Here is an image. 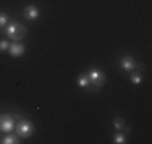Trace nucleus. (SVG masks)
<instances>
[{
	"label": "nucleus",
	"mask_w": 152,
	"mask_h": 144,
	"mask_svg": "<svg viewBox=\"0 0 152 144\" xmlns=\"http://www.w3.org/2000/svg\"><path fill=\"white\" fill-rule=\"evenodd\" d=\"M27 34V27L23 26L22 23L18 22H12L7 26L6 29V35L12 40H19Z\"/></svg>",
	"instance_id": "f257e3e1"
},
{
	"label": "nucleus",
	"mask_w": 152,
	"mask_h": 144,
	"mask_svg": "<svg viewBox=\"0 0 152 144\" xmlns=\"http://www.w3.org/2000/svg\"><path fill=\"white\" fill-rule=\"evenodd\" d=\"M15 132H16V135L19 136V137L28 139L34 135L35 129H34V125H32L31 121L23 118V120H20L19 123L15 125Z\"/></svg>",
	"instance_id": "f03ea898"
},
{
	"label": "nucleus",
	"mask_w": 152,
	"mask_h": 144,
	"mask_svg": "<svg viewBox=\"0 0 152 144\" xmlns=\"http://www.w3.org/2000/svg\"><path fill=\"white\" fill-rule=\"evenodd\" d=\"M86 75L89 78L90 85L98 88V89L105 84V81H106V77H105V74H104V72H101V70H98V69H92Z\"/></svg>",
	"instance_id": "7ed1b4c3"
},
{
	"label": "nucleus",
	"mask_w": 152,
	"mask_h": 144,
	"mask_svg": "<svg viewBox=\"0 0 152 144\" xmlns=\"http://www.w3.org/2000/svg\"><path fill=\"white\" fill-rule=\"evenodd\" d=\"M15 129V120L10 115H1L0 116V131L1 132L10 133Z\"/></svg>",
	"instance_id": "20e7f679"
},
{
	"label": "nucleus",
	"mask_w": 152,
	"mask_h": 144,
	"mask_svg": "<svg viewBox=\"0 0 152 144\" xmlns=\"http://www.w3.org/2000/svg\"><path fill=\"white\" fill-rule=\"evenodd\" d=\"M136 66H137L136 61L133 59L132 57H129V55H126V57H123L120 59V67L123 70H125V72H132V70L136 69Z\"/></svg>",
	"instance_id": "39448f33"
},
{
	"label": "nucleus",
	"mask_w": 152,
	"mask_h": 144,
	"mask_svg": "<svg viewBox=\"0 0 152 144\" xmlns=\"http://www.w3.org/2000/svg\"><path fill=\"white\" fill-rule=\"evenodd\" d=\"M8 50H10L11 57H14V58H19L26 53V47H24L23 45H20V43H10Z\"/></svg>",
	"instance_id": "423d86ee"
},
{
	"label": "nucleus",
	"mask_w": 152,
	"mask_h": 144,
	"mask_svg": "<svg viewBox=\"0 0 152 144\" xmlns=\"http://www.w3.org/2000/svg\"><path fill=\"white\" fill-rule=\"evenodd\" d=\"M23 16L26 18L27 20H35L39 16V10L35 6H27L26 8L23 10Z\"/></svg>",
	"instance_id": "0eeeda50"
},
{
	"label": "nucleus",
	"mask_w": 152,
	"mask_h": 144,
	"mask_svg": "<svg viewBox=\"0 0 152 144\" xmlns=\"http://www.w3.org/2000/svg\"><path fill=\"white\" fill-rule=\"evenodd\" d=\"M3 144H19L20 140H19V136L18 135H12V133H8L6 137L1 140Z\"/></svg>",
	"instance_id": "6e6552de"
},
{
	"label": "nucleus",
	"mask_w": 152,
	"mask_h": 144,
	"mask_svg": "<svg viewBox=\"0 0 152 144\" xmlns=\"http://www.w3.org/2000/svg\"><path fill=\"white\" fill-rule=\"evenodd\" d=\"M77 85L80 88H88V86H89L90 82H89L88 75H86V74H81L80 77H78V80H77Z\"/></svg>",
	"instance_id": "1a4fd4ad"
},
{
	"label": "nucleus",
	"mask_w": 152,
	"mask_h": 144,
	"mask_svg": "<svg viewBox=\"0 0 152 144\" xmlns=\"http://www.w3.org/2000/svg\"><path fill=\"white\" fill-rule=\"evenodd\" d=\"M113 141H115L116 144H124L126 141V137H125V135H124L123 132L118 131V132L115 135V137H113Z\"/></svg>",
	"instance_id": "9d476101"
},
{
	"label": "nucleus",
	"mask_w": 152,
	"mask_h": 144,
	"mask_svg": "<svg viewBox=\"0 0 152 144\" xmlns=\"http://www.w3.org/2000/svg\"><path fill=\"white\" fill-rule=\"evenodd\" d=\"M113 125H115L116 129L121 131L124 127H125V121H124L123 117H116L115 120H113Z\"/></svg>",
	"instance_id": "9b49d317"
},
{
	"label": "nucleus",
	"mask_w": 152,
	"mask_h": 144,
	"mask_svg": "<svg viewBox=\"0 0 152 144\" xmlns=\"http://www.w3.org/2000/svg\"><path fill=\"white\" fill-rule=\"evenodd\" d=\"M131 81H132V84L139 85V84H141V81H143V75H141L140 73H133V74L131 75Z\"/></svg>",
	"instance_id": "f8f14e48"
},
{
	"label": "nucleus",
	"mask_w": 152,
	"mask_h": 144,
	"mask_svg": "<svg viewBox=\"0 0 152 144\" xmlns=\"http://www.w3.org/2000/svg\"><path fill=\"white\" fill-rule=\"evenodd\" d=\"M10 22L8 19V15L6 14V12H0V29L4 26H7V23Z\"/></svg>",
	"instance_id": "ddd939ff"
},
{
	"label": "nucleus",
	"mask_w": 152,
	"mask_h": 144,
	"mask_svg": "<svg viewBox=\"0 0 152 144\" xmlns=\"http://www.w3.org/2000/svg\"><path fill=\"white\" fill-rule=\"evenodd\" d=\"M8 47H10L8 40H6V39L0 40V51H6V50H8Z\"/></svg>",
	"instance_id": "4468645a"
}]
</instances>
